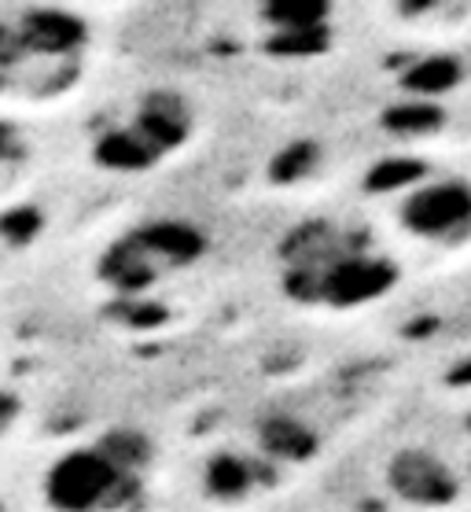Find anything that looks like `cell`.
Instances as JSON below:
<instances>
[{"label":"cell","instance_id":"cell-1","mask_svg":"<svg viewBox=\"0 0 471 512\" xmlns=\"http://www.w3.org/2000/svg\"><path fill=\"white\" fill-rule=\"evenodd\" d=\"M402 288V262L335 222H310L280 251V295L299 310L361 314Z\"/></svg>","mask_w":471,"mask_h":512},{"label":"cell","instance_id":"cell-2","mask_svg":"<svg viewBox=\"0 0 471 512\" xmlns=\"http://www.w3.org/2000/svg\"><path fill=\"white\" fill-rule=\"evenodd\" d=\"M207 255L210 236L203 225L177 214H159L118 233L96 262V277L115 295L137 299L192 273Z\"/></svg>","mask_w":471,"mask_h":512},{"label":"cell","instance_id":"cell-3","mask_svg":"<svg viewBox=\"0 0 471 512\" xmlns=\"http://www.w3.org/2000/svg\"><path fill=\"white\" fill-rule=\"evenodd\" d=\"M148 476L129 472L100 443L70 446L45 468L41 501L48 512H133Z\"/></svg>","mask_w":471,"mask_h":512},{"label":"cell","instance_id":"cell-4","mask_svg":"<svg viewBox=\"0 0 471 512\" xmlns=\"http://www.w3.org/2000/svg\"><path fill=\"white\" fill-rule=\"evenodd\" d=\"M394 225L413 244L431 251H457L471 244V181L457 174L416 181L394 203Z\"/></svg>","mask_w":471,"mask_h":512},{"label":"cell","instance_id":"cell-5","mask_svg":"<svg viewBox=\"0 0 471 512\" xmlns=\"http://www.w3.org/2000/svg\"><path fill=\"white\" fill-rule=\"evenodd\" d=\"M383 490L405 512H449L464 498V479L431 446H398L383 461Z\"/></svg>","mask_w":471,"mask_h":512},{"label":"cell","instance_id":"cell-6","mask_svg":"<svg viewBox=\"0 0 471 512\" xmlns=\"http://www.w3.org/2000/svg\"><path fill=\"white\" fill-rule=\"evenodd\" d=\"M265 48L273 56H317L332 41L328 0H269L262 4Z\"/></svg>","mask_w":471,"mask_h":512},{"label":"cell","instance_id":"cell-7","mask_svg":"<svg viewBox=\"0 0 471 512\" xmlns=\"http://www.w3.org/2000/svg\"><path fill=\"white\" fill-rule=\"evenodd\" d=\"M126 122L137 129V137L148 144L151 152L166 163L170 155L184 152L192 144L199 115L196 104L184 93H177V89H151V93L140 96Z\"/></svg>","mask_w":471,"mask_h":512},{"label":"cell","instance_id":"cell-8","mask_svg":"<svg viewBox=\"0 0 471 512\" xmlns=\"http://www.w3.org/2000/svg\"><path fill=\"white\" fill-rule=\"evenodd\" d=\"M254 454L269 465H310L321 454V431L288 409H269L254 420Z\"/></svg>","mask_w":471,"mask_h":512},{"label":"cell","instance_id":"cell-9","mask_svg":"<svg viewBox=\"0 0 471 512\" xmlns=\"http://www.w3.org/2000/svg\"><path fill=\"white\" fill-rule=\"evenodd\" d=\"M269 461H262L258 454H243V450H214V454L203 461V472H199V487H203V498H210L221 509H236V505H247V501L265 487L269 479Z\"/></svg>","mask_w":471,"mask_h":512},{"label":"cell","instance_id":"cell-10","mask_svg":"<svg viewBox=\"0 0 471 512\" xmlns=\"http://www.w3.org/2000/svg\"><path fill=\"white\" fill-rule=\"evenodd\" d=\"M92 159H96V166L111 170V174H148V170L162 166V159L137 137V129L129 122L104 129L92 144Z\"/></svg>","mask_w":471,"mask_h":512},{"label":"cell","instance_id":"cell-11","mask_svg":"<svg viewBox=\"0 0 471 512\" xmlns=\"http://www.w3.org/2000/svg\"><path fill=\"white\" fill-rule=\"evenodd\" d=\"M464 82V67L453 56H424L402 74V89L416 104H431L438 96H449Z\"/></svg>","mask_w":471,"mask_h":512},{"label":"cell","instance_id":"cell-12","mask_svg":"<svg viewBox=\"0 0 471 512\" xmlns=\"http://www.w3.org/2000/svg\"><path fill=\"white\" fill-rule=\"evenodd\" d=\"M8 140H12V137H8V129H0V152L8 148Z\"/></svg>","mask_w":471,"mask_h":512},{"label":"cell","instance_id":"cell-13","mask_svg":"<svg viewBox=\"0 0 471 512\" xmlns=\"http://www.w3.org/2000/svg\"><path fill=\"white\" fill-rule=\"evenodd\" d=\"M468 472H471V461H468Z\"/></svg>","mask_w":471,"mask_h":512}]
</instances>
